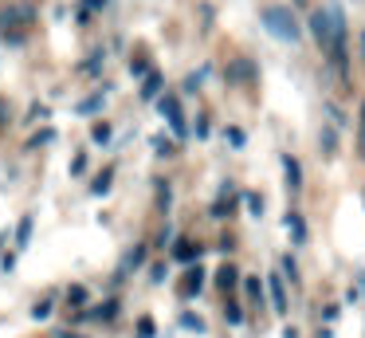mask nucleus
<instances>
[{
    "label": "nucleus",
    "instance_id": "f257e3e1",
    "mask_svg": "<svg viewBox=\"0 0 365 338\" xmlns=\"http://www.w3.org/2000/svg\"><path fill=\"white\" fill-rule=\"evenodd\" d=\"M310 31H314V39H318L322 51H330L338 63L346 59V16H341L338 4L318 8V12L310 16Z\"/></svg>",
    "mask_w": 365,
    "mask_h": 338
},
{
    "label": "nucleus",
    "instance_id": "f03ea898",
    "mask_svg": "<svg viewBox=\"0 0 365 338\" xmlns=\"http://www.w3.org/2000/svg\"><path fill=\"white\" fill-rule=\"evenodd\" d=\"M263 28L271 31L275 39H299V24H294V12L291 8H283V4H271V8H263Z\"/></svg>",
    "mask_w": 365,
    "mask_h": 338
},
{
    "label": "nucleus",
    "instance_id": "7ed1b4c3",
    "mask_svg": "<svg viewBox=\"0 0 365 338\" xmlns=\"http://www.w3.org/2000/svg\"><path fill=\"white\" fill-rule=\"evenodd\" d=\"M161 114L169 118V126H173V134H181L185 138V114H181V102L169 94V99H161Z\"/></svg>",
    "mask_w": 365,
    "mask_h": 338
},
{
    "label": "nucleus",
    "instance_id": "20e7f679",
    "mask_svg": "<svg viewBox=\"0 0 365 338\" xmlns=\"http://www.w3.org/2000/svg\"><path fill=\"white\" fill-rule=\"evenodd\" d=\"M32 20H36L32 8H9V12L0 16V28H28Z\"/></svg>",
    "mask_w": 365,
    "mask_h": 338
},
{
    "label": "nucleus",
    "instance_id": "39448f33",
    "mask_svg": "<svg viewBox=\"0 0 365 338\" xmlns=\"http://www.w3.org/2000/svg\"><path fill=\"white\" fill-rule=\"evenodd\" d=\"M267 287H271V303H275V311L283 314V311H287V291H283V279H279V275H271Z\"/></svg>",
    "mask_w": 365,
    "mask_h": 338
},
{
    "label": "nucleus",
    "instance_id": "423d86ee",
    "mask_svg": "<svg viewBox=\"0 0 365 338\" xmlns=\"http://www.w3.org/2000/svg\"><path fill=\"white\" fill-rule=\"evenodd\" d=\"M283 173H287V185H291V189L302 185V169H299V161H294V157H283Z\"/></svg>",
    "mask_w": 365,
    "mask_h": 338
},
{
    "label": "nucleus",
    "instance_id": "0eeeda50",
    "mask_svg": "<svg viewBox=\"0 0 365 338\" xmlns=\"http://www.w3.org/2000/svg\"><path fill=\"white\" fill-rule=\"evenodd\" d=\"M287 232L294 236V240H307V228H302V220H299V212H291L287 217Z\"/></svg>",
    "mask_w": 365,
    "mask_h": 338
},
{
    "label": "nucleus",
    "instance_id": "6e6552de",
    "mask_svg": "<svg viewBox=\"0 0 365 338\" xmlns=\"http://www.w3.org/2000/svg\"><path fill=\"white\" fill-rule=\"evenodd\" d=\"M158 86H161V75H150L142 83V99H153V94H158Z\"/></svg>",
    "mask_w": 365,
    "mask_h": 338
},
{
    "label": "nucleus",
    "instance_id": "1a4fd4ad",
    "mask_svg": "<svg viewBox=\"0 0 365 338\" xmlns=\"http://www.w3.org/2000/svg\"><path fill=\"white\" fill-rule=\"evenodd\" d=\"M28 236H32V217H24V220H20V232H16V244H20V248L28 244Z\"/></svg>",
    "mask_w": 365,
    "mask_h": 338
},
{
    "label": "nucleus",
    "instance_id": "9d476101",
    "mask_svg": "<svg viewBox=\"0 0 365 338\" xmlns=\"http://www.w3.org/2000/svg\"><path fill=\"white\" fill-rule=\"evenodd\" d=\"M200 256V248H192V244H181V248H177V259H181V264H189V259H197Z\"/></svg>",
    "mask_w": 365,
    "mask_h": 338
},
{
    "label": "nucleus",
    "instance_id": "9b49d317",
    "mask_svg": "<svg viewBox=\"0 0 365 338\" xmlns=\"http://www.w3.org/2000/svg\"><path fill=\"white\" fill-rule=\"evenodd\" d=\"M192 291H200V272H192L189 283H185V295H192Z\"/></svg>",
    "mask_w": 365,
    "mask_h": 338
},
{
    "label": "nucleus",
    "instance_id": "f8f14e48",
    "mask_svg": "<svg viewBox=\"0 0 365 338\" xmlns=\"http://www.w3.org/2000/svg\"><path fill=\"white\" fill-rule=\"evenodd\" d=\"M357 154L365 157V106H361V134H357Z\"/></svg>",
    "mask_w": 365,
    "mask_h": 338
},
{
    "label": "nucleus",
    "instance_id": "ddd939ff",
    "mask_svg": "<svg viewBox=\"0 0 365 338\" xmlns=\"http://www.w3.org/2000/svg\"><path fill=\"white\" fill-rule=\"evenodd\" d=\"M110 177H114V173H110V169H106V173H103V177H98V185H95V193H106V189H110Z\"/></svg>",
    "mask_w": 365,
    "mask_h": 338
},
{
    "label": "nucleus",
    "instance_id": "4468645a",
    "mask_svg": "<svg viewBox=\"0 0 365 338\" xmlns=\"http://www.w3.org/2000/svg\"><path fill=\"white\" fill-rule=\"evenodd\" d=\"M232 283H236V272H232V267H224V272H220V287H232Z\"/></svg>",
    "mask_w": 365,
    "mask_h": 338
},
{
    "label": "nucleus",
    "instance_id": "2eb2a0df",
    "mask_svg": "<svg viewBox=\"0 0 365 338\" xmlns=\"http://www.w3.org/2000/svg\"><path fill=\"white\" fill-rule=\"evenodd\" d=\"M91 134H95V141H106V138H110V126H95V130H91Z\"/></svg>",
    "mask_w": 365,
    "mask_h": 338
},
{
    "label": "nucleus",
    "instance_id": "dca6fc26",
    "mask_svg": "<svg viewBox=\"0 0 365 338\" xmlns=\"http://www.w3.org/2000/svg\"><path fill=\"white\" fill-rule=\"evenodd\" d=\"M247 295L259 299V279H255V275H247Z\"/></svg>",
    "mask_w": 365,
    "mask_h": 338
},
{
    "label": "nucleus",
    "instance_id": "f3484780",
    "mask_svg": "<svg viewBox=\"0 0 365 338\" xmlns=\"http://www.w3.org/2000/svg\"><path fill=\"white\" fill-rule=\"evenodd\" d=\"M224 319H228V322H232V327H236V322H240V319H244V314H240V307H228V311H224Z\"/></svg>",
    "mask_w": 365,
    "mask_h": 338
},
{
    "label": "nucleus",
    "instance_id": "a211bd4d",
    "mask_svg": "<svg viewBox=\"0 0 365 338\" xmlns=\"http://www.w3.org/2000/svg\"><path fill=\"white\" fill-rule=\"evenodd\" d=\"M247 209H252L255 217H259V212H263V201H259V197H247Z\"/></svg>",
    "mask_w": 365,
    "mask_h": 338
},
{
    "label": "nucleus",
    "instance_id": "6ab92c4d",
    "mask_svg": "<svg viewBox=\"0 0 365 338\" xmlns=\"http://www.w3.org/2000/svg\"><path fill=\"white\" fill-rule=\"evenodd\" d=\"M98 102H103V94H95V99H87V102H83V106H79V110H83V114H87V110H95V106H98Z\"/></svg>",
    "mask_w": 365,
    "mask_h": 338
},
{
    "label": "nucleus",
    "instance_id": "aec40b11",
    "mask_svg": "<svg viewBox=\"0 0 365 338\" xmlns=\"http://www.w3.org/2000/svg\"><path fill=\"white\" fill-rule=\"evenodd\" d=\"M32 314H36V319H48V314H51V303H40V307H36Z\"/></svg>",
    "mask_w": 365,
    "mask_h": 338
},
{
    "label": "nucleus",
    "instance_id": "412c9836",
    "mask_svg": "<svg viewBox=\"0 0 365 338\" xmlns=\"http://www.w3.org/2000/svg\"><path fill=\"white\" fill-rule=\"evenodd\" d=\"M67 338H79V334H67Z\"/></svg>",
    "mask_w": 365,
    "mask_h": 338
},
{
    "label": "nucleus",
    "instance_id": "4be33fe9",
    "mask_svg": "<svg viewBox=\"0 0 365 338\" xmlns=\"http://www.w3.org/2000/svg\"><path fill=\"white\" fill-rule=\"evenodd\" d=\"M0 114H4V110H0Z\"/></svg>",
    "mask_w": 365,
    "mask_h": 338
}]
</instances>
